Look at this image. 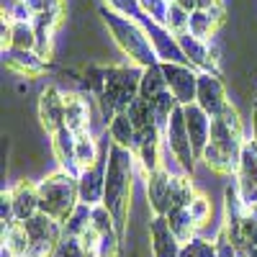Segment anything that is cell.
<instances>
[{"instance_id":"cell-1","label":"cell","mask_w":257,"mask_h":257,"mask_svg":"<svg viewBox=\"0 0 257 257\" xmlns=\"http://www.w3.org/2000/svg\"><path fill=\"white\" fill-rule=\"evenodd\" d=\"M134 178H137V157L132 149L111 144L108 147V167H105V196L103 206L111 211L121 242L126 239L128 219L134 206Z\"/></svg>"},{"instance_id":"cell-2","label":"cell","mask_w":257,"mask_h":257,"mask_svg":"<svg viewBox=\"0 0 257 257\" xmlns=\"http://www.w3.org/2000/svg\"><path fill=\"white\" fill-rule=\"evenodd\" d=\"M98 16L103 21L105 31H108L111 41L116 44V49L123 54L126 62L137 64V67H142V70L160 64V59L155 54V47H152V41H149L147 29H144L142 21L121 16V13L111 11L108 6H100L98 8Z\"/></svg>"},{"instance_id":"cell-3","label":"cell","mask_w":257,"mask_h":257,"mask_svg":"<svg viewBox=\"0 0 257 257\" xmlns=\"http://www.w3.org/2000/svg\"><path fill=\"white\" fill-rule=\"evenodd\" d=\"M139 80H142V67H137L132 62H121L108 67L105 88L95 98V105L105 123H111L116 113L128 111V105L139 98Z\"/></svg>"},{"instance_id":"cell-4","label":"cell","mask_w":257,"mask_h":257,"mask_svg":"<svg viewBox=\"0 0 257 257\" xmlns=\"http://www.w3.org/2000/svg\"><path fill=\"white\" fill-rule=\"evenodd\" d=\"M36 190H39V213H47L59 224L67 221L72 211L80 206L77 178L59 167L41 178L36 183Z\"/></svg>"},{"instance_id":"cell-5","label":"cell","mask_w":257,"mask_h":257,"mask_svg":"<svg viewBox=\"0 0 257 257\" xmlns=\"http://www.w3.org/2000/svg\"><path fill=\"white\" fill-rule=\"evenodd\" d=\"M162 142H165V149L170 152V157L175 160V165L183 170L185 175H196V167H198V155L190 144V137H188V128H185V118H183V105H178L175 113L170 116L165 132H162Z\"/></svg>"},{"instance_id":"cell-6","label":"cell","mask_w":257,"mask_h":257,"mask_svg":"<svg viewBox=\"0 0 257 257\" xmlns=\"http://www.w3.org/2000/svg\"><path fill=\"white\" fill-rule=\"evenodd\" d=\"M24 229L29 237L26 257H54V252L64 237V229L59 221H54L47 213H36L34 219L24 221Z\"/></svg>"},{"instance_id":"cell-7","label":"cell","mask_w":257,"mask_h":257,"mask_svg":"<svg viewBox=\"0 0 257 257\" xmlns=\"http://www.w3.org/2000/svg\"><path fill=\"white\" fill-rule=\"evenodd\" d=\"M108 147L111 142L103 139V149H100V157L85 167L82 173L77 175V190H80V203L85 206H100L103 203V196H105V167H108Z\"/></svg>"},{"instance_id":"cell-8","label":"cell","mask_w":257,"mask_h":257,"mask_svg":"<svg viewBox=\"0 0 257 257\" xmlns=\"http://www.w3.org/2000/svg\"><path fill=\"white\" fill-rule=\"evenodd\" d=\"M36 118L39 128L52 137L54 132L64 128V90L57 85H47L44 90H39L36 98Z\"/></svg>"},{"instance_id":"cell-9","label":"cell","mask_w":257,"mask_h":257,"mask_svg":"<svg viewBox=\"0 0 257 257\" xmlns=\"http://www.w3.org/2000/svg\"><path fill=\"white\" fill-rule=\"evenodd\" d=\"M162 72L167 80L170 93L175 95V100L180 105H190L196 103V93H198V70H193L190 64H162Z\"/></svg>"},{"instance_id":"cell-10","label":"cell","mask_w":257,"mask_h":257,"mask_svg":"<svg viewBox=\"0 0 257 257\" xmlns=\"http://www.w3.org/2000/svg\"><path fill=\"white\" fill-rule=\"evenodd\" d=\"M196 103L201 108L216 118L224 113V108L231 103L229 93H226V85L221 80V75H211V72H201L198 75V93H196Z\"/></svg>"},{"instance_id":"cell-11","label":"cell","mask_w":257,"mask_h":257,"mask_svg":"<svg viewBox=\"0 0 257 257\" xmlns=\"http://www.w3.org/2000/svg\"><path fill=\"white\" fill-rule=\"evenodd\" d=\"M142 24L147 29V36H149V41H152L160 64H167V62L170 64H188V59H185V54L180 49L178 36L170 34L165 24H155V21H149V18H144Z\"/></svg>"},{"instance_id":"cell-12","label":"cell","mask_w":257,"mask_h":257,"mask_svg":"<svg viewBox=\"0 0 257 257\" xmlns=\"http://www.w3.org/2000/svg\"><path fill=\"white\" fill-rule=\"evenodd\" d=\"M93 123V103L82 90H67L64 93V126L75 134L90 132Z\"/></svg>"},{"instance_id":"cell-13","label":"cell","mask_w":257,"mask_h":257,"mask_svg":"<svg viewBox=\"0 0 257 257\" xmlns=\"http://www.w3.org/2000/svg\"><path fill=\"white\" fill-rule=\"evenodd\" d=\"M183 118H185V128H188V137H190V144L196 149V155L201 160L206 144L211 142V116L201 108L198 103H190V105H183Z\"/></svg>"},{"instance_id":"cell-14","label":"cell","mask_w":257,"mask_h":257,"mask_svg":"<svg viewBox=\"0 0 257 257\" xmlns=\"http://www.w3.org/2000/svg\"><path fill=\"white\" fill-rule=\"evenodd\" d=\"M170 178L173 173L165 167H160L152 175H144V196L155 216H165L170 208Z\"/></svg>"},{"instance_id":"cell-15","label":"cell","mask_w":257,"mask_h":257,"mask_svg":"<svg viewBox=\"0 0 257 257\" xmlns=\"http://www.w3.org/2000/svg\"><path fill=\"white\" fill-rule=\"evenodd\" d=\"M8 190H11V198H13L16 221L24 224V221L34 219L39 213V190H36V183H31L29 178H18Z\"/></svg>"},{"instance_id":"cell-16","label":"cell","mask_w":257,"mask_h":257,"mask_svg":"<svg viewBox=\"0 0 257 257\" xmlns=\"http://www.w3.org/2000/svg\"><path fill=\"white\" fill-rule=\"evenodd\" d=\"M75 142H77V134L70 132L67 126L49 137V149H52V157L57 160V167L77 178L80 167H77V160H75Z\"/></svg>"},{"instance_id":"cell-17","label":"cell","mask_w":257,"mask_h":257,"mask_svg":"<svg viewBox=\"0 0 257 257\" xmlns=\"http://www.w3.org/2000/svg\"><path fill=\"white\" fill-rule=\"evenodd\" d=\"M149 239H152V257H180L183 242L173 234L165 216H152V221H149Z\"/></svg>"},{"instance_id":"cell-18","label":"cell","mask_w":257,"mask_h":257,"mask_svg":"<svg viewBox=\"0 0 257 257\" xmlns=\"http://www.w3.org/2000/svg\"><path fill=\"white\" fill-rule=\"evenodd\" d=\"M239 152L242 149H229V147L208 142L206 149H203V155H201V165L208 167L211 173H219V175H237Z\"/></svg>"},{"instance_id":"cell-19","label":"cell","mask_w":257,"mask_h":257,"mask_svg":"<svg viewBox=\"0 0 257 257\" xmlns=\"http://www.w3.org/2000/svg\"><path fill=\"white\" fill-rule=\"evenodd\" d=\"M3 62L11 72H16L18 77H29V80H36L49 70V62H44L36 52L8 49V52H3Z\"/></svg>"},{"instance_id":"cell-20","label":"cell","mask_w":257,"mask_h":257,"mask_svg":"<svg viewBox=\"0 0 257 257\" xmlns=\"http://www.w3.org/2000/svg\"><path fill=\"white\" fill-rule=\"evenodd\" d=\"M198 193H201V190L196 188V183H193L190 175L175 173L173 178H170V208H188ZM170 208H167V211H170Z\"/></svg>"},{"instance_id":"cell-21","label":"cell","mask_w":257,"mask_h":257,"mask_svg":"<svg viewBox=\"0 0 257 257\" xmlns=\"http://www.w3.org/2000/svg\"><path fill=\"white\" fill-rule=\"evenodd\" d=\"M167 88V80H165V72H162V64H155V67H147L142 70V80H139V98H144L147 103L157 100Z\"/></svg>"},{"instance_id":"cell-22","label":"cell","mask_w":257,"mask_h":257,"mask_svg":"<svg viewBox=\"0 0 257 257\" xmlns=\"http://www.w3.org/2000/svg\"><path fill=\"white\" fill-rule=\"evenodd\" d=\"M105 134H108L111 144L116 147H123V149H134V139H137V126L132 123V118H128V113H116L113 121L108 123V128H105Z\"/></svg>"},{"instance_id":"cell-23","label":"cell","mask_w":257,"mask_h":257,"mask_svg":"<svg viewBox=\"0 0 257 257\" xmlns=\"http://www.w3.org/2000/svg\"><path fill=\"white\" fill-rule=\"evenodd\" d=\"M165 219H167V224H170V229H173V234L185 244V242H190L193 237H198V224L193 221V216H190V211L188 208H170L167 213H165Z\"/></svg>"},{"instance_id":"cell-24","label":"cell","mask_w":257,"mask_h":257,"mask_svg":"<svg viewBox=\"0 0 257 257\" xmlns=\"http://www.w3.org/2000/svg\"><path fill=\"white\" fill-rule=\"evenodd\" d=\"M234 180L242 183V185H257V144H254V139H247L242 144L239 167H237Z\"/></svg>"},{"instance_id":"cell-25","label":"cell","mask_w":257,"mask_h":257,"mask_svg":"<svg viewBox=\"0 0 257 257\" xmlns=\"http://www.w3.org/2000/svg\"><path fill=\"white\" fill-rule=\"evenodd\" d=\"M221 24L211 16V11H193L190 13V24H188V34L196 36L201 41H213L219 36Z\"/></svg>"},{"instance_id":"cell-26","label":"cell","mask_w":257,"mask_h":257,"mask_svg":"<svg viewBox=\"0 0 257 257\" xmlns=\"http://www.w3.org/2000/svg\"><path fill=\"white\" fill-rule=\"evenodd\" d=\"M100 149H103V142L98 144V139H95L93 132L77 134V142H75V160H77L80 173H82L85 167H90V165L100 157Z\"/></svg>"},{"instance_id":"cell-27","label":"cell","mask_w":257,"mask_h":257,"mask_svg":"<svg viewBox=\"0 0 257 257\" xmlns=\"http://www.w3.org/2000/svg\"><path fill=\"white\" fill-rule=\"evenodd\" d=\"M90 221H93V208L90 206H85V203H80L75 211H72V216L62 224V229H64V237H80V234L90 226Z\"/></svg>"},{"instance_id":"cell-28","label":"cell","mask_w":257,"mask_h":257,"mask_svg":"<svg viewBox=\"0 0 257 257\" xmlns=\"http://www.w3.org/2000/svg\"><path fill=\"white\" fill-rule=\"evenodd\" d=\"M126 113H128V118H132V123L137 126V132H142V128H149V126H157L152 103H147L144 98H137L132 105H128Z\"/></svg>"},{"instance_id":"cell-29","label":"cell","mask_w":257,"mask_h":257,"mask_svg":"<svg viewBox=\"0 0 257 257\" xmlns=\"http://www.w3.org/2000/svg\"><path fill=\"white\" fill-rule=\"evenodd\" d=\"M3 247L11 249L16 257H26L29 237H26L24 224H13V226H6V229H3Z\"/></svg>"},{"instance_id":"cell-30","label":"cell","mask_w":257,"mask_h":257,"mask_svg":"<svg viewBox=\"0 0 257 257\" xmlns=\"http://www.w3.org/2000/svg\"><path fill=\"white\" fill-rule=\"evenodd\" d=\"M11 49H21V52H34L36 49V31H34L31 24H13Z\"/></svg>"},{"instance_id":"cell-31","label":"cell","mask_w":257,"mask_h":257,"mask_svg":"<svg viewBox=\"0 0 257 257\" xmlns=\"http://www.w3.org/2000/svg\"><path fill=\"white\" fill-rule=\"evenodd\" d=\"M188 211H190L193 221L198 224V229H203L213 216V203H211V198L206 196V193H198V196L193 198V203L188 206Z\"/></svg>"},{"instance_id":"cell-32","label":"cell","mask_w":257,"mask_h":257,"mask_svg":"<svg viewBox=\"0 0 257 257\" xmlns=\"http://www.w3.org/2000/svg\"><path fill=\"white\" fill-rule=\"evenodd\" d=\"M188 24H190V13L183 11L180 6H175V3H170V8H167V18H165L167 31L173 34V36H180V34L188 31Z\"/></svg>"},{"instance_id":"cell-33","label":"cell","mask_w":257,"mask_h":257,"mask_svg":"<svg viewBox=\"0 0 257 257\" xmlns=\"http://www.w3.org/2000/svg\"><path fill=\"white\" fill-rule=\"evenodd\" d=\"M180 257H216V247H213V239H206L198 234V237L183 244Z\"/></svg>"},{"instance_id":"cell-34","label":"cell","mask_w":257,"mask_h":257,"mask_svg":"<svg viewBox=\"0 0 257 257\" xmlns=\"http://www.w3.org/2000/svg\"><path fill=\"white\" fill-rule=\"evenodd\" d=\"M213 247H216V257H242V249L231 242L229 231L224 226H219L216 237H213Z\"/></svg>"},{"instance_id":"cell-35","label":"cell","mask_w":257,"mask_h":257,"mask_svg":"<svg viewBox=\"0 0 257 257\" xmlns=\"http://www.w3.org/2000/svg\"><path fill=\"white\" fill-rule=\"evenodd\" d=\"M139 8H142L144 18L155 21V24H165L170 3H167V0H139Z\"/></svg>"},{"instance_id":"cell-36","label":"cell","mask_w":257,"mask_h":257,"mask_svg":"<svg viewBox=\"0 0 257 257\" xmlns=\"http://www.w3.org/2000/svg\"><path fill=\"white\" fill-rule=\"evenodd\" d=\"M103 6H108L111 11H116V13H121V16L144 21V13H142V8H139V0H103Z\"/></svg>"},{"instance_id":"cell-37","label":"cell","mask_w":257,"mask_h":257,"mask_svg":"<svg viewBox=\"0 0 257 257\" xmlns=\"http://www.w3.org/2000/svg\"><path fill=\"white\" fill-rule=\"evenodd\" d=\"M26 3L31 6L34 16L36 13H57L62 18H67L64 13H67V0H26Z\"/></svg>"},{"instance_id":"cell-38","label":"cell","mask_w":257,"mask_h":257,"mask_svg":"<svg viewBox=\"0 0 257 257\" xmlns=\"http://www.w3.org/2000/svg\"><path fill=\"white\" fill-rule=\"evenodd\" d=\"M175 6H180L183 11H188V13H193V11H198V0H173Z\"/></svg>"},{"instance_id":"cell-39","label":"cell","mask_w":257,"mask_h":257,"mask_svg":"<svg viewBox=\"0 0 257 257\" xmlns=\"http://www.w3.org/2000/svg\"><path fill=\"white\" fill-rule=\"evenodd\" d=\"M249 118H252V139H254V144H257V105H254V108H252Z\"/></svg>"},{"instance_id":"cell-40","label":"cell","mask_w":257,"mask_h":257,"mask_svg":"<svg viewBox=\"0 0 257 257\" xmlns=\"http://www.w3.org/2000/svg\"><path fill=\"white\" fill-rule=\"evenodd\" d=\"M216 3H221V0H198V11H211Z\"/></svg>"},{"instance_id":"cell-41","label":"cell","mask_w":257,"mask_h":257,"mask_svg":"<svg viewBox=\"0 0 257 257\" xmlns=\"http://www.w3.org/2000/svg\"><path fill=\"white\" fill-rule=\"evenodd\" d=\"M167 3H173V0H167Z\"/></svg>"}]
</instances>
